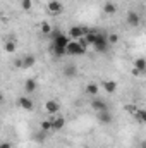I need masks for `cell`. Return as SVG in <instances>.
I'll return each instance as SVG.
<instances>
[{"mask_svg": "<svg viewBox=\"0 0 146 148\" xmlns=\"http://www.w3.org/2000/svg\"><path fill=\"white\" fill-rule=\"evenodd\" d=\"M103 88H105L107 93H115V90H117V81H105V83H103Z\"/></svg>", "mask_w": 146, "mask_h": 148, "instance_id": "16", "label": "cell"}, {"mask_svg": "<svg viewBox=\"0 0 146 148\" xmlns=\"http://www.w3.org/2000/svg\"><path fill=\"white\" fill-rule=\"evenodd\" d=\"M0 148H10V145H9V143H2V145H0Z\"/></svg>", "mask_w": 146, "mask_h": 148, "instance_id": "27", "label": "cell"}, {"mask_svg": "<svg viewBox=\"0 0 146 148\" xmlns=\"http://www.w3.org/2000/svg\"><path fill=\"white\" fill-rule=\"evenodd\" d=\"M83 148H89V147H83Z\"/></svg>", "mask_w": 146, "mask_h": 148, "instance_id": "29", "label": "cell"}, {"mask_svg": "<svg viewBox=\"0 0 146 148\" xmlns=\"http://www.w3.org/2000/svg\"><path fill=\"white\" fill-rule=\"evenodd\" d=\"M31 5H33V0H23V2H21V7H23L24 10H29Z\"/></svg>", "mask_w": 146, "mask_h": 148, "instance_id": "24", "label": "cell"}, {"mask_svg": "<svg viewBox=\"0 0 146 148\" xmlns=\"http://www.w3.org/2000/svg\"><path fill=\"white\" fill-rule=\"evenodd\" d=\"M134 67H136L138 71H141V73H145V71H146V59H143V57H139V59H136V60H134Z\"/></svg>", "mask_w": 146, "mask_h": 148, "instance_id": "17", "label": "cell"}, {"mask_svg": "<svg viewBox=\"0 0 146 148\" xmlns=\"http://www.w3.org/2000/svg\"><path fill=\"white\" fill-rule=\"evenodd\" d=\"M110 47V41H108V35H105V33H100L98 38H96V41L93 43V48L96 50V52H107Z\"/></svg>", "mask_w": 146, "mask_h": 148, "instance_id": "2", "label": "cell"}, {"mask_svg": "<svg viewBox=\"0 0 146 148\" xmlns=\"http://www.w3.org/2000/svg\"><path fill=\"white\" fill-rule=\"evenodd\" d=\"M86 48L79 45V41H69L67 45V55H84Z\"/></svg>", "mask_w": 146, "mask_h": 148, "instance_id": "3", "label": "cell"}, {"mask_svg": "<svg viewBox=\"0 0 146 148\" xmlns=\"http://www.w3.org/2000/svg\"><path fill=\"white\" fill-rule=\"evenodd\" d=\"M40 129H41V131H52V119L43 121V122L40 124Z\"/></svg>", "mask_w": 146, "mask_h": 148, "instance_id": "21", "label": "cell"}, {"mask_svg": "<svg viewBox=\"0 0 146 148\" xmlns=\"http://www.w3.org/2000/svg\"><path fill=\"white\" fill-rule=\"evenodd\" d=\"M65 126V119L57 115V117H52V131H60L62 127Z\"/></svg>", "mask_w": 146, "mask_h": 148, "instance_id": "10", "label": "cell"}, {"mask_svg": "<svg viewBox=\"0 0 146 148\" xmlns=\"http://www.w3.org/2000/svg\"><path fill=\"white\" fill-rule=\"evenodd\" d=\"M98 35H100V31H96V29H89V31L86 33V36H84V38H86V41H88V43H89V45L93 47V43L96 41Z\"/></svg>", "mask_w": 146, "mask_h": 148, "instance_id": "11", "label": "cell"}, {"mask_svg": "<svg viewBox=\"0 0 146 148\" xmlns=\"http://www.w3.org/2000/svg\"><path fill=\"white\" fill-rule=\"evenodd\" d=\"M139 74H141V71H138V69H136V67H134V69H132V76H139Z\"/></svg>", "mask_w": 146, "mask_h": 148, "instance_id": "26", "label": "cell"}, {"mask_svg": "<svg viewBox=\"0 0 146 148\" xmlns=\"http://www.w3.org/2000/svg\"><path fill=\"white\" fill-rule=\"evenodd\" d=\"M88 31H89V28H86V26H72L69 29V36L74 38V40H79V38L86 36Z\"/></svg>", "mask_w": 146, "mask_h": 148, "instance_id": "5", "label": "cell"}, {"mask_svg": "<svg viewBox=\"0 0 146 148\" xmlns=\"http://www.w3.org/2000/svg\"><path fill=\"white\" fill-rule=\"evenodd\" d=\"M35 62H36V57L35 55H26L24 59H23V67H33L35 66Z\"/></svg>", "mask_w": 146, "mask_h": 148, "instance_id": "14", "label": "cell"}, {"mask_svg": "<svg viewBox=\"0 0 146 148\" xmlns=\"http://www.w3.org/2000/svg\"><path fill=\"white\" fill-rule=\"evenodd\" d=\"M141 147H143V148H146V141H143V145H141Z\"/></svg>", "mask_w": 146, "mask_h": 148, "instance_id": "28", "label": "cell"}, {"mask_svg": "<svg viewBox=\"0 0 146 148\" xmlns=\"http://www.w3.org/2000/svg\"><path fill=\"white\" fill-rule=\"evenodd\" d=\"M134 115H136V119H139L141 122H145L146 124V110L145 109H138V110L134 112Z\"/></svg>", "mask_w": 146, "mask_h": 148, "instance_id": "19", "label": "cell"}, {"mask_svg": "<svg viewBox=\"0 0 146 148\" xmlns=\"http://www.w3.org/2000/svg\"><path fill=\"white\" fill-rule=\"evenodd\" d=\"M17 103H19L21 109H24V110H28V112H31L35 109V103H33V100L29 97H19L17 98Z\"/></svg>", "mask_w": 146, "mask_h": 148, "instance_id": "7", "label": "cell"}, {"mask_svg": "<svg viewBox=\"0 0 146 148\" xmlns=\"http://www.w3.org/2000/svg\"><path fill=\"white\" fill-rule=\"evenodd\" d=\"M98 119L102 124H110L112 122V114L108 110H103V112H98Z\"/></svg>", "mask_w": 146, "mask_h": 148, "instance_id": "12", "label": "cell"}, {"mask_svg": "<svg viewBox=\"0 0 146 148\" xmlns=\"http://www.w3.org/2000/svg\"><path fill=\"white\" fill-rule=\"evenodd\" d=\"M127 24L129 26H138L139 23H141V16L138 14V12H134V10H131V12H127Z\"/></svg>", "mask_w": 146, "mask_h": 148, "instance_id": "9", "label": "cell"}, {"mask_svg": "<svg viewBox=\"0 0 146 148\" xmlns=\"http://www.w3.org/2000/svg\"><path fill=\"white\" fill-rule=\"evenodd\" d=\"M69 38L67 35L60 33L59 29L52 31V50L57 57H62V55H67V45H69Z\"/></svg>", "mask_w": 146, "mask_h": 148, "instance_id": "1", "label": "cell"}, {"mask_svg": "<svg viewBox=\"0 0 146 148\" xmlns=\"http://www.w3.org/2000/svg\"><path fill=\"white\" fill-rule=\"evenodd\" d=\"M45 110L50 115H57L60 112V103L57 100H48V102H45Z\"/></svg>", "mask_w": 146, "mask_h": 148, "instance_id": "6", "label": "cell"}, {"mask_svg": "<svg viewBox=\"0 0 146 148\" xmlns=\"http://www.w3.org/2000/svg\"><path fill=\"white\" fill-rule=\"evenodd\" d=\"M36 81L35 79H26V83H24V90H26V93H33V91H36Z\"/></svg>", "mask_w": 146, "mask_h": 148, "instance_id": "13", "label": "cell"}, {"mask_svg": "<svg viewBox=\"0 0 146 148\" xmlns=\"http://www.w3.org/2000/svg\"><path fill=\"white\" fill-rule=\"evenodd\" d=\"M46 9H48V12L53 14V16H59V14L64 12V5H62V2H59V0H50V2L46 3Z\"/></svg>", "mask_w": 146, "mask_h": 148, "instance_id": "4", "label": "cell"}, {"mask_svg": "<svg viewBox=\"0 0 146 148\" xmlns=\"http://www.w3.org/2000/svg\"><path fill=\"white\" fill-rule=\"evenodd\" d=\"M41 33H43V35H50V33H52V26H50L48 23H43V24H41Z\"/></svg>", "mask_w": 146, "mask_h": 148, "instance_id": "22", "label": "cell"}, {"mask_svg": "<svg viewBox=\"0 0 146 148\" xmlns=\"http://www.w3.org/2000/svg\"><path fill=\"white\" fill-rule=\"evenodd\" d=\"M14 50H16V41H7V43H5V52L12 53Z\"/></svg>", "mask_w": 146, "mask_h": 148, "instance_id": "23", "label": "cell"}, {"mask_svg": "<svg viewBox=\"0 0 146 148\" xmlns=\"http://www.w3.org/2000/svg\"><path fill=\"white\" fill-rule=\"evenodd\" d=\"M76 73H77V71H76V66H72V64L64 67V76H65V77H74Z\"/></svg>", "mask_w": 146, "mask_h": 148, "instance_id": "18", "label": "cell"}, {"mask_svg": "<svg viewBox=\"0 0 146 148\" xmlns=\"http://www.w3.org/2000/svg\"><path fill=\"white\" fill-rule=\"evenodd\" d=\"M103 10H105V14H115L117 7H115L113 3H110V2H107V3L103 5Z\"/></svg>", "mask_w": 146, "mask_h": 148, "instance_id": "20", "label": "cell"}, {"mask_svg": "<svg viewBox=\"0 0 146 148\" xmlns=\"http://www.w3.org/2000/svg\"><path fill=\"white\" fill-rule=\"evenodd\" d=\"M98 90H100V86H98L96 83H89V84L86 86V93H88V95H93V97L98 95Z\"/></svg>", "mask_w": 146, "mask_h": 148, "instance_id": "15", "label": "cell"}, {"mask_svg": "<svg viewBox=\"0 0 146 148\" xmlns=\"http://www.w3.org/2000/svg\"><path fill=\"white\" fill-rule=\"evenodd\" d=\"M91 109L96 110V114H98V112H103V110H108L107 102H105V100H100V98H95V100L91 102Z\"/></svg>", "mask_w": 146, "mask_h": 148, "instance_id": "8", "label": "cell"}, {"mask_svg": "<svg viewBox=\"0 0 146 148\" xmlns=\"http://www.w3.org/2000/svg\"><path fill=\"white\" fill-rule=\"evenodd\" d=\"M108 41H110V45H115V43L119 41V36H117L115 33H110L108 35Z\"/></svg>", "mask_w": 146, "mask_h": 148, "instance_id": "25", "label": "cell"}]
</instances>
